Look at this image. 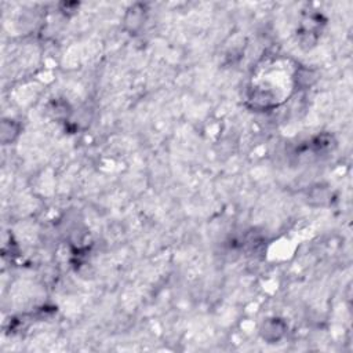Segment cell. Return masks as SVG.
Returning <instances> with one entry per match:
<instances>
[{
    "label": "cell",
    "instance_id": "1",
    "mask_svg": "<svg viewBox=\"0 0 353 353\" xmlns=\"http://www.w3.org/2000/svg\"><path fill=\"white\" fill-rule=\"evenodd\" d=\"M143 11H145V9H143L142 6H139V5L132 6L131 9L128 10L126 22L127 24H131L132 29H135L137 27H139V25H141V22H143Z\"/></svg>",
    "mask_w": 353,
    "mask_h": 353
}]
</instances>
